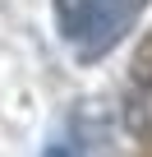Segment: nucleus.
I'll use <instances>...</instances> for the list:
<instances>
[{"label": "nucleus", "instance_id": "nucleus-3", "mask_svg": "<svg viewBox=\"0 0 152 157\" xmlns=\"http://www.w3.org/2000/svg\"><path fill=\"white\" fill-rule=\"evenodd\" d=\"M46 157H69V152H65V148H51V152H46Z\"/></svg>", "mask_w": 152, "mask_h": 157}, {"label": "nucleus", "instance_id": "nucleus-1", "mask_svg": "<svg viewBox=\"0 0 152 157\" xmlns=\"http://www.w3.org/2000/svg\"><path fill=\"white\" fill-rule=\"evenodd\" d=\"M152 0H55V28L79 60L111 56Z\"/></svg>", "mask_w": 152, "mask_h": 157}, {"label": "nucleus", "instance_id": "nucleus-2", "mask_svg": "<svg viewBox=\"0 0 152 157\" xmlns=\"http://www.w3.org/2000/svg\"><path fill=\"white\" fill-rule=\"evenodd\" d=\"M129 125H134V129H143V134H152V83H143V88L134 93V106H129Z\"/></svg>", "mask_w": 152, "mask_h": 157}]
</instances>
